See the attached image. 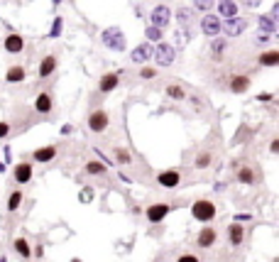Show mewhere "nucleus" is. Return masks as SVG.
Instances as JSON below:
<instances>
[{
    "mask_svg": "<svg viewBox=\"0 0 279 262\" xmlns=\"http://www.w3.org/2000/svg\"><path fill=\"white\" fill-rule=\"evenodd\" d=\"M100 42H103V47H108L113 52H125V47H127L125 32L118 27V25H111V27L103 29L100 32Z\"/></svg>",
    "mask_w": 279,
    "mask_h": 262,
    "instance_id": "f257e3e1",
    "label": "nucleus"
},
{
    "mask_svg": "<svg viewBox=\"0 0 279 262\" xmlns=\"http://www.w3.org/2000/svg\"><path fill=\"white\" fill-rule=\"evenodd\" d=\"M216 204L213 201H208V199H198V201H194L191 204V216H194V221L198 223H211L213 218H216Z\"/></svg>",
    "mask_w": 279,
    "mask_h": 262,
    "instance_id": "f03ea898",
    "label": "nucleus"
},
{
    "mask_svg": "<svg viewBox=\"0 0 279 262\" xmlns=\"http://www.w3.org/2000/svg\"><path fill=\"white\" fill-rule=\"evenodd\" d=\"M152 56H154V61H157L159 67H171V64H174V56H177V52H174V47H171V44H167V42H159V44L152 49Z\"/></svg>",
    "mask_w": 279,
    "mask_h": 262,
    "instance_id": "7ed1b4c3",
    "label": "nucleus"
},
{
    "mask_svg": "<svg viewBox=\"0 0 279 262\" xmlns=\"http://www.w3.org/2000/svg\"><path fill=\"white\" fill-rule=\"evenodd\" d=\"M248 29V20L245 17H225V22H221V32H225L228 37H237Z\"/></svg>",
    "mask_w": 279,
    "mask_h": 262,
    "instance_id": "20e7f679",
    "label": "nucleus"
},
{
    "mask_svg": "<svg viewBox=\"0 0 279 262\" xmlns=\"http://www.w3.org/2000/svg\"><path fill=\"white\" fill-rule=\"evenodd\" d=\"M221 17L213 13H206L203 17H201V32L206 35V37H218L221 35Z\"/></svg>",
    "mask_w": 279,
    "mask_h": 262,
    "instance_id": "39448f33",
    "label": "nucleus"
},
{
    "mask_svg": "<svg viewBox=\"0 0 279 262\" xmlns=\"http://www.w3.org/2000/svg\"><path fill=\"white\" fill-rule=\"evenodd\" d=\"M88 130L91 133H106L108 130V113L103 108H98L88 115Z\"/></svg>",
    "mask_w": 279,
    "mask_h": 262,
    "instance_id": "423d86ee",
    "label": "nucleus"
},
{
    "mask_svg": "<svg viewBox=\"0 0 279 262\" xmlns=\"http://www.w3.org/2000/svg\"><path fill=\"white\" fill-rule=\"evenodd\" d=\"M150 20H152L154 27H167L169 22H171V10H169L167 5H157L152 10V15H150Z\"/></svg>",
    "mask_w": 279,
    "mask_h": 262,
    "instance_id": "0eeeda50",
    "label": "nucleus"
},
{
    "mask_svg": "<svg viewBox=\"0 0 279 262\" xmlns=\"http://www.w3.org/2000/svg\"><path fill=\"white\" fill-rule=\"evenodd\" d=\"M169 211H171L169 204H152V206L147 208V221L152 223V225H157V223H162L167 218Z\"/></svg>",
    "mask_w": 279,
    "mask_h": 262,
    "instance_id": "6e6552de",
    "label": "nucleus"
},
{
    "mask_svg": "<svg viewBox=\"0 0 279 262\" xmlns=\"http://www.w3.org/2000/svg\"><path fill=\"white\" fill-rule=\"evenodd\" d=\"M157 184H159V186H164V189H174V186H179V184H182V174H179L177 169L159 172V174H157Z\"/></svg>",
    "mask_w": 279,
    "mask_h": 262,
    "instance_id": "1a4fd4ad",
    "label": "nucleus"
},
{
    "mask_svg": "<svg viewBox=\"0 0 279 262\" xmlns=\"http://www.w3.org/2000/svg\"><path fill=\"white\" fill-rule=\"evenodd\" d=\"M118 83H120V74H118V71H111V74H103V76H100L98 88H100V93H111V91L118 88Z\"/></svg>",
    "mask_w": 279,
    "mask_h": 262,
    "instance_id": "9d476101",
    "label": "nucleus"
},
{
    "mask_svg": "<svg viewBox=\"0 0 279 262\" xmlns=\"http://www.w3.org/2000/svg\"><path fill=\"white\" fill-rule=\"evenodd\" d=\"M34 111L40 113V115H49V113L54 111V101H52V96L49 93H37V98H34Z\"/></svg>",
    "mask_w": 279,
    "mask_h": 262,
    "instance_id": "9b49d317",
    "label": "nucleus"
},
{
    "mask_svg": "<svg viewBox=\"0 0 279 262\" xmlns=\"http://www.w3.org/2000/svg\"><path fill=\"white\" fill-rule=\"evenodd\" d=\"M22 49H25V40H22V35L10 32V35L5 37V52H8V54H20Z\"/></svg>",
    "mask_w": 279,
    "mask_h": 262,
    "instance_id": "f8f14e48",
    "label": "nucleus"
},
{
    "mask_svg": "<svg viewBox=\"0 0 279 262\" xmlns=\"http://www.w3.org/2000/svg\"><path fill=\"white\" fill-rule=\"evenodd\" d=\"M13 179L15 184H27L32 179V162H20L13 169Z\"/></svg>",
    "mask_w": 279,
    "mask_h": 262,
    "instance_id": "ddd939ff",
    "label": "nucleus"
},
{
    "mask_svg": "<svg viewBox=\"0 0 279 262\" xmlns=\"http://www.w3.org/2000/svg\"><path fill=\"white\" fill-rule=\"evenodd\" d=\"M242 240H245V228L240 225V221L230 223V225H228V243H230L233 248H240Z\"/></svg>",
    "mask_w": 279,
    "mask_h": 262,
    "instance_id": "4468645a",
    "label": "nucleus"
},
{
    "mask_svg": "<svg viewBox=\"0 0 279 262\" xmlns=\"http://www.w3.org/2000/svg\"><path fill=\"white\" fill-rule=\"evenodd\" d=\"M216 238H218V233H216V228H211V225H206L201 233H198V248H203V250H208L216 245Z\"/></svg>",
    "mask_w": 279,
    "mask_h": 262,
    "instance_id": "2eb2a0df",
    "label": "nucleus"
},
{
    "mask_svg": "<svg viewBox=\"0 0 279 262\" xmlns=\"http://www.w3.org/2000/svg\"><path fill=\"white\" fill-rule=\"evenodd\" d=\"M56 64H59V61H56L54 54H47V56H44L42 61H40V69H37L40 79H49V76H52V74L56 71Z\"/></svg>",
    "mask_w": 279,
    "mask_h": 262,
    "instance_id": "dca6fc26",
    "label": "nucleus"
},
{
    "mask_svg": "<svg viewBox=\"0 0 279 262\" xmlns=\"http://www.w3.org/2000/svg\"><path fill=\"white\" fill-rule=\"evenodd\" d=\"M216 8H218V17H223V20L225 17H235L237 15V3L235 0H221Z\"/></svg>",
    "mask_w": 279,
    "mask_h": 262,
    "instance_id": "f3484780",
    "label": "nucleus"
},
{
    "mask_svg": "<svg viewBox=\"0 0 279 262\" xmlns=\"http://www.w3.org/2000/svg\"><path fill=\"white\" fill-rule=\"evenodd\" d=\"M132 64H145L150 56H152V47L150 44H140L137 49H132Z\"/></svg>",
    "mask_w": 279,
    "mask_h": 262,
    "instance_id": "a211bd4d",
    "label": "nucleus"
},
{
    "mask_svg": "<svg viewBox=\"0 0 279 262\" xmlns=\"http://www.w3.org/2000/svg\"><path fill=\"white\" fill-rule=\"evenodd\" d=\"M25 76H27V71H25V67H22V64H15V67H10V69H8V74H5L8 83L25 81Z\"/></svg>",
    "mask_w": 279,
    "mask_h": 262,
    "instance_id": "6ab92c4d",
    "label": "nucleus"
},
{
    "mask_svg": "<svg viewBox=\"0 0 279 262\" xmlns=\"http://www.w3.org/2000/svg\"><path fill=\"white\" fill-rule=\"evenodd\" d=\"M56 157V147H40V150H34L32 152V159H34V162H52V159H54Z\"/></svg>",
    "mask_w": 279,
    "mask_h": 262,
    "instance_id": "aec40b11",
    "label": "nucleus"
},
{
    "mask_svg": "<svg viewBox=\"0 0 279 262\" xmlns=\"http://www.w3.org/2000/svg\"><path fill=\"white\" fill-rule=\"evenodd\" d=\"M257 25H260V32H265V35H274L277 32V20L269 17V15H260Z\"/></svg>",
    "mask_w": 279,
    "mask_h": 262,
    "instance_id": "412c9836",
    "label": "nucleus"
},
{
    "mask_svg": "<svg viewBox=\"0 0 279 262\" xmlns=\"http://www.w3.org/2000/svg\"><path fill=\"white\" fill-rule=\"evenodd\" d=\"M250 88V76H233L230 79V91L233 93H245Z\"/></svg>",
    "mask_w": 279,
    "mask_h": 262,
    "instance_id": "4be33fe9",
    "label": "nucleus"
},
{
    "mask_svg": "<svg viewBox=\"0 0 279 262\" xmlns=\"http://www.w3.org/2000/svg\"><path fill=\"white\" fill-rule=\"evenodd\" d=\"M257 61H260L262 67H277V64H279V52H277V49H269V52H262Z\"/></svg>",
    "mask_w": 279,
    "mask_h": 262,
    "instance_id": "5701e85b",
    "label": "nucleus"
},
{
    "mask_svg": "<svg viewBox=\"0 0 279 262\" xmlns=\"http://www.w3.org/2000/svg\"><path fill=\"white\" fill-rule=\"evenodd\" d=\"M15 250H17V255H20L22 260H29V257H32V248H29V243L25 238H15Z\"/></svg>",
    "mask_w": 279,
    "mask_h": 262,
    "instance_id": "b1692460",
    "label": "nucleus"
},
{
    "mask_svg": "<svg viewBox=\"0 0 279 262\" xmlns=\"http://www.w3.org/2000/svg\"><path fill=\"white\" fill-rule=\"evenodd\" d=\"M211 162H213V154H211V152H201V154H196L194 167L196 169H208Z\"/></svg>",
    "mask_w": 279,
    "mask_h": 262,
    "instance_id": "393cba45",
    "label": "nucleus"
},
{
    "mask_svg": "<svg viewBox=\"0 0 279 262\" xmlns=\"http://www.w3.org/2000/svg\"><path fill=\"white\" fill-rule=\"evenodd\" d=\"M237 181L240 184H255V172H252L250 167H240L237 169Z\"/></svg>",
    "mask_w": 279,
    "mask_h": 262,
    "instance_id": "a878e982",
    "label": "nucleus"
},
{
    "mask_svg": "<svg viewBox=\"0 0 279 262\" xmlns=\"http://www.w3.org/2000/svg\"><path fill=\"white\" fill-rule=\"evenodd\" d=\"M86 172H88L91 177H100V174H106V165H103V162H96V159H91V162H86Z\"/></svg>",
    "mask_w": 279,
    "mask_h": 262,
    "instance_id": "bb28decb",
    "label": "nucleus"
},
{
    "mask_svg": "<svg viewBox=\"0 0 279 262\" xmlns=\"http://www.w3.org/2000/svg\"><path fill=\"white\" fill-rule=\"evenodd\" d=\"M211 52H213V56H221L225 52V47H228V42L225 40H218V37H211Z\"/></svg>",
    "mask_w": 279,
    "mask_h": 262,
    "instance_id": "cd10ccee",
    "label": "nucleus"
},
{
    "mask_svg": "<svg viewBox=\"0 0 279 262\" xmlns=\"http://www.w3.org/2000/svg\"><path fill=\"white\" fill-rule=\"evenodd\" d=\"M167 96L174 98V101H182V98H186V93H184L182 86H177V83H169V86H167Z\"/></svg>",
    "mask_w": 279,
    "mask_h": 262,
    "instance_id": "c85d7f7f",
    "label": "nucleus"
},
{
    "mask_svg": "<svg viewBox=\"0 0 279 262\" xmlns=\"http://www.w3.org/2000/svg\"><path fill=\"white\" fill-rule=\"evenodd\" d=\"M20 204H22V191H13V193H10V199H8V211H10V213L17 211Z\"/></svg>",
    "mask_w": 279,
    "mask_h": 262,
    "instance_id": "c756f323",
    "label": "nucleus"
},
{
    "mask_svg": "<svg viewBox=\"0 0 279 262\" xmlns=\"http://www.w3.org/2000/svg\"><path fill=\"white\" fill-rule=\"evenodd\" d=\"M61 25H64V20H61V17H54V22H52V29H49V37H52V40L61 37Z\"/></svg>",
    "mask_w": 279,
    "mask_h": 262,
    "instance_id": "7c9ffc66",
    "label": "nucleus"
},
{
    "mask_svg": "<svg viewBox=\"0 0 279 262\" xmlns=\"http://www.w3.org/2000/svg\"><path fill=\"white\" fill-rule=\"evenodd\" d=\"M115 162H118V165H130L132 157H130L127 150H115Z\"/></svg>",
    "mask_w": 279,
    "mask_h": 262,
    "instance_id": "2f4dec72",
    "label": "nucleus"
},
{
    "mask_svg": "<svg viewBox=\"0 0 279 262\" xmlns=\"http://www.w3.org/2000/svg\"><path fill=\"white\" fill-rule=\"evenodd\" d=\"M177 20H179V25H189V22H191V10H189V8H179Z\"/></svg>",
    "mask_w": 279,
    "mask_h": 262,
    "instance_id": "473e14b6",
    "label": "nucleus"
},
{
    "mask_svg": "<svg viewBox=\"0 0 279 262\" xmlns=\"http://www.w3.org/2000/svg\"><path fill=\"white\" fill-rule=\"evenodd\" d=\"M147 40L162 42V27H154V25H150V27H147Z\"/></svg>",
    "mask_w": 279,
    "mask_h": 262,
    "instance_id": "72a5a7b5",
    "label": "nucleus"
},
{
    "mask_svg": "<svg viewBox=\"0 0 279 262\" xmlns=\"http://www.w3.org/2000/svg\"><path fill=\"white\" fill-rule=\"evenodd\" d=\"M196 10H206L208 13L211 8H216V0H194Z\"/></svg>",
    "mask_w": 279,
    "mask_h": 262,
    "instance_id": "f704fd0d",
    "label": "nucleus"
},
{
    "mask_svg": "<svg viewBox=\"0 0 279 262\" xmlns=\"http://www.w3.org/2000/svg\"><path fill=\"white\" fill-rule=\"evenodd\" d=\"M157 76V69H152V67H142L140 69V79H154Z\"/></svg>",
    "mask_w": 279,
    "mask_h": 262,
    "instance_id": "c9c22d12",
    "label": "nucleus"
},
{
    "mask_svg": "<svg viewBox=\"0 0 279 262\" xmlns=\"http://www.w3.org/2000/svg\"><path fill=\"white\" fill-rule=\"evenodd\" d=\"M177 262H201V260H198L196 255H191V252H186V255H179V257H177Z\"/></svg>",
    "mask_w": 279,
    "mask_h": 262,
    "instance_id": "e433bc0d",
    "label": "nucleus"
},
{
    "mask_svg": "<svg viewBox=\"0 0 279 262\" xmlns=\"http://www.w3.org/2000/svg\"><path fill=\"white\" fill-rule=\"evenodd\" d=\"M10 130H13V127H10V123H0V140L8 138V135H10Z\"/></svg>",
    "mask_w": 279,
    "mask_h": 262,
    "instance_id": "4c0bfd02",
    "label": "nucleus"
},
{
    "mask_svg": "<svg viewBox=\"0 0 279 262\" xmlns=\"http://www.w3.org/2000/svg\"><path fill=\"white\" fill-rule=\"evenodd\" d=\"M91 199H93V191H91V189H84V191H81V201H84V204H88Z\"/></svg>",
    "mask_w": 279,
    "mask_h": 262,
    "instance_id": "58836bf2",
    "label": "nucleus"
},
{
    "mask_svg": "<svg viewBox=\"0 0 279 262\" xmlns=\"http://www.w3.org/2000/svg\"><path fill=\"white\" fill-rule=\"evenodd\" d=\"M240 3H242L245 8H257V5H260L262 0H240Z\"/></svg>",
    "mask_w": 279,
    "mask_h": 262,
    "instance_id": "ea45409f",
    "label": "nucleus"
},
{
    "mask_svg": "<svg viewBox=\"0 0 279 262\" xmlns=\"http://www.w3.org/2000/svg\"><path fill=\"white\" fill-rule=\"evenodd\" d=\"M186 42H189V35H186V32H184V35L179 32V35H177V44H182V47H184Z\"/></svg>",
    "mask_w": 279,
    "mask_h": 262,
    "instance_id": "a19ab883",
    "label": "nucleus"
},
{
    "mask_svg": "<svg viewBox=\"0 0 279 262\" xmlns=\"http://www.w3.org/2000/svg\"><path fill=\"white\" fill-rule=\"evenodd\" d=\"M269 150L274 152V154H277L279 152V140H272V145H269Z\"/></svg>",
    "mask_w": 279,
    "mask_h": 262,
    "instance_id": "79ce46f5",
    "label": "nucleus"
},
{
    "mask_svg": "<svg viewBox=\"0 0 279 262\" xmlns=\"http://www.w3.org/2000/svg\"><path fill=\"white\" fill-rule=\"evenodd\" d=\"M257 101H272V93H260V96H257Z\"/></svg>",
    "mask_w": 279,
    "mask_h": 262,
    "instance_id": "37998d69",
    "label": "nucleus"
},
{
    "mask_svg": "<svg viewBox=\"0 0 279 262\" xmlns=\"http://www.w3.org/2000/svg\"><path fill=\"white\" fill-rule=\"evenodd\" d=\"M52 3H54V5H61V3H64V0H52Z\"/></svg>",
    "mask_w": 279,
    "mask_h": 262,
    "instance_id": "c03bdc74",
    "label": "nucleus"
},
{
    "mask_svg": "<svg viewBox=\"0 0 279 262\" xmlns=\"http://www.w3.org/2000/svg\"><path fill=\"white\" fill-rule=\"evenodd\" d=\"M0 172H5V165H0Z\"/></svg>",
    "mask_w": 279,
    "mask_h": 262,
    "instance_id": "a18cd8bd",
    "label": "nucleus"
}]
</instances>
